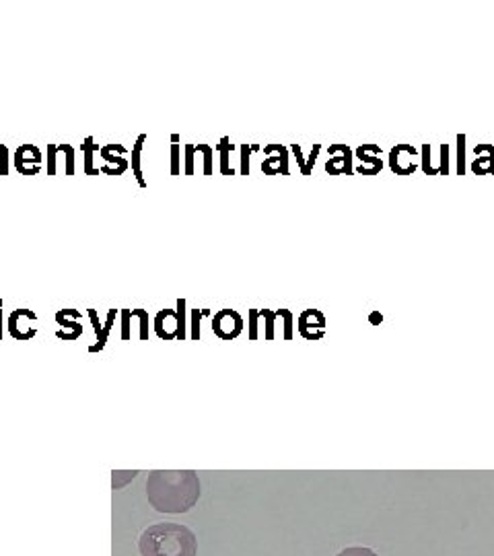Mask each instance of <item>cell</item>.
Returning <instances> with one entry per match:
<instances>
[{
  "instance_id": "cell-22",
  "label": "cell",
  "mask_w": 494,
  "mask_h": 556,
  "mask_svg": "<svg viewBox=\"0 0 494 556\" xmlns=\"http://www.w3.org/2000/svg\"><path fill=\"white\" fill-rule=\"evenodd\" d=\"M249 150H254V147H247V145L241 147V173L243 175L249 173Z\"/></svg>"
},
{
  "instance_id": "cell-6",
  "label": "cell",
  "mask_w": 494,
  "mask_h": 556,
  "mask_svg": "<svg viewBox=\"0 0 494 556\" xmlns=\"http://www.w3.org/2000/svg\"><path fill=\"white\" fill-rule=\"evenodd\" d=\"M89 318H91V321H93V328H95V334H97V344H93L89 350H91V352L103 350V348H106V343H108L109 332H111V326H113V321H116V309H109L106 326H101L99 316H97V309H89Z\"/></svg>"
},
{
  "instance_id": "cell-14",
  "label": "cell",
  "mask_w": 494,
  "mask_h": 556,
  "mask_svg": "<svg viewBox=\"0 0 494 556\" xmlns=\"http://www.w3.org/2000/svg\"><path fill=\"white\" fill-rule=\"evenodd\" d=\"M177 338L184 340L186 338V301H177Z\"/></svg>"
},
{
  "instance_id": "cell-16",
  "label": "cell",
  "mask_w": 494,
  "mask_h": 556,
  "mask_svg": "<svg viewBox=\"0 0 494 556\" xmlns=\"http://www.w3.org/2000/svg\"><path fill=\"white\" fill-rule=\"evenodd\" d=\"M132 316L140 318V338L147 340L149 338V311L147 309H130Z\"/></svg>"
},
{
  "instance_id": "cell-25",
  "label": "cell",
  "mask_w": 494,
  "mask_h": 556,
  "mask_svg": "<svg viewBox=\"0 0 494 556\" xmlns=\"http://www.w3.org/2000/svg\"><path fill=\"white\" fill-rule=\"evenodd\" d=\"M2 149H4V145H0V150H2Z\"/></svg>"
},
{
  "instance_id": "cell-11",
  "label": "cell",
  "mask_w": 494,
  "mask_h": 556,
  "mask_svg": "<svg viewBox=\"0 0 494 556\" xmlns=\"http://www.w3.org/2000/svg\"><path fill=\"white\" fill-rule=\"evenodd\" d=\"M95 150H99V147L95 145L93 136L85 138V143H83V155H85L83 172H85L86 175H99V173H101V167H93V152H95Z\"/></svg>"
},
{
  "instance_id": "cell-23",
  "label": "cell",
  "mask_w": 494,
  "mask_h": 556,
  "mask_svg": "<svg viewBox=\"0 0 494 556\" xmlns=\"http://www.w3.org/2000/svg\"><path fill=\"white\" fill-rule=\"evenodd\" d=\"M186 175H192L193 173V145H186Z\"/></svg>"
},
{
  "instance_id": "cell-8",
  "label": "cell",
  "mask_w": 494,
  "mask_h": 556,
  "mask_svg": "<svg viewBox=\"0 0 494 556\" xmlns=\"http://www.w3.org/2000/svg\"><path fill=\"white\" fill-rule=\"evenodd\" d=\"M124 152H126V147H122V145H103V147L99 149L101 159H103V161H108L111 169L120 172V175H122V173L126 172V169L130 167L128 159H126V157H122Z\"/></svg>"
},
{
  "instance_id": "cell-20",
  "label": "cell",
  "mask_w": 494,
  "mask_h": 556,
  "mask_svg": "<svg viewBox=\"0 0 494 556\" xmlns=\"http://www.w3.org/2000/svg\"><path fill=\"white\" fill-rule=\"evenodd\" d=\"M259 316L262 318H266V338L268 340H272L274 338V332H272V326H274V318L279 316V313H272V311H259Z\"/></svg>"
},
{
  "instance_id": "cell-7",
  "label": "cell",
  "mask_w": 494,
  "mask_h": 556,
  "mask_svg": "<svg viewBox=\"0 0 494 556\" xmlns=\"http://www.w3.org/2000/svg\"><path fill=\"white\" fill-rule=\"evenodd\" d=\"M66 155V175H74V149L70 145H47V175H56V155Z\"/></svg>"
},
{
  "instance_id": "cell-3",
  "label": "cell",
  "mask_w": 494,
  "mask_h": 556,
  "mask_svg": "<svg viewBox=\"0 0 494 556\" xmlns=\"http://www.w3.org/2000/svg\"><path fill=\"white\" fill-rule=\"evenodd\" d=\"M213 330H215V334L218 338L233 340L243 330V320L233 309H223V311L216 313L215 320H213Z\"/></svg>"
},
{
  "instance_id": "cell-1",
  "label": "cell",
  "mask_w": 494,
  "mask_h": 556,
  "mask_svg": "<svg viewBox=\"0 0 494 556\" xmlns=\"http://www.w3.org/2000/svg\"><path fill=\"white\" fill-rule=\"evenodd\" d=\"M147 499L159 513H188L200 499V480L192 470H155L147 478Z\"/></svg>"
},
{
  "instance_id": "cell-24",
  "label": "cell",
  "mask_w": 494,
  "mask_h": 556,
  "mask_svg": "<svg viewBox=\"0 0 494 556\" xmlns=\"http://www.w3.org/2000/svg\"><path fill=\"white\" fill-rule=\"evenodd\" d=\"M0 340H2V299H0Z\"/></svg>"
},
{
  "instance_id": "cell-12",
  "label": "cell",
  "mask_w": 494,
  "mask_h": 556,
  "mask_svg": "<svg viewBox=\"0 0 494 556\" xmlns=\"http://www.w3.org/2000/svg\"><path fill=\"white\" fill-rule=\"evenodd\" d=\"M218 150H220V173L223 175H233V167L229 165V152L233 150V145L229 138H223L220 145H218Z\"/></svg>"
},
{
  "instance_id": "cell-17",
  "label": "cell",
  "mask_w": 494,
  "mask_h": 556,
  "mask_svg": "<svg viewBox=\"0 0 494 556\" xmlns=\"http://www.w3.org/2000/svg\"><path fill=\"white\" fill-rule=\"evenodd\" d=\"M196 149L204 155V173H206V175H213V155H215L213 147H208V145H196Z\"/></svg>"
},
{
  "instance_id": "cell-15",
  "label": "cell",
  "mask_w": 494,
  "mask_h": 556,
  "mask_svg": "<svg viewBox=\"0 0 494 556\" xmlns=\"http://www.w3.org/2000/svg\"><path fill=\"white\" fill-rule=\"evenodd\" d=\"M181 165H179V136H172V175H179Z\"/></svg>"
},
{
  "instance_id": "cell-4",
  "label": "cell",
  "mask_w": 494,
  "mask_h": 556,
  "mask_svg": "<svg viewBox=\"0 0 494 556\" xmlns=\"http://www.w3.org/2000/svg\"><path fill=\"white\" fill-rule=\"evenodd\" d=\"M42 152L35 145H21L15 152V169L23 175H38Z\"/></svg>"
},
{
  "instance_id": "cell-13",
  "label": "cell",
  "mask_w": 494,
  "mask_h": 556,
  "mask_svg": "<svg viewBox=\"0 0 494 556\" xmlns=\"http://www.w3.org/2000/svg\"><path fill=\"white\" fill-rule=\"evenodd\" d=\"M113 476H111V486H113V491H118V489H122L126 482H130V480H134L136 476H138V472L132 470V472H111Z\"/></svg>"
},
{
  "instance_id": "cell-10",
  "label": "cell",
  "mask_w": 494,
  "mask_h": 556,
  "mask_svg": "<svg viewBox=\"0 0 494 556\" xmlns=\"http://www.w3.org/2000/svg\"><path fill=\"white\" fill-rule=\"evenodd\" d=\"M56 321H58L62 328L70 330V332H58V334H56L60 340H77V338H81V334H83V326H81L79 321H70L66 316H62L60 311L56 313Z\"/></svg>"
},
{
  "instance_id": "cell-18",
  "label": "cell",
  "mask_w": 494,
  "mask_h": 556,
  "mask_svg": "<svg viewBox=\"0 0 494 556\" xmlns=\"http://www.w3.org/2000/svg\"><path fill=\"white\" fill-rule=\"evenodd\" d=\"M338 556H377V552L371 550V548H365V546H350V548L340 550Z\"/></svg>"
},
{
  "instance_id": "cell-19",
  "label": "cell",
  "mask_w": 494,
  "mask_h": 556,
  "mask_svg": "<svg viewBox=\"0 0 494 556\" xmlns=\"http://www.w3.org/2000/svg\"><path fill=\"white\" fill-rule=\"evenodd\" d=\"M206 313H208L206 309H200V311H198V309H193V313H192V338L193 340H198V338H200V318H202V316H206Z\"/></svg>"
},
{
  "instance_id": "cell-2",
  "label": "cell",
  "mask_w": 494,
  "mask_h": 556,
  "mask_svg": "<svg viewBox=\"0 0 494 556\" xmlns=\"http://www.w3.org/2000/svg\"><path fill=\"white\" fill-rule=\"evenodd\" d=\"M140 556H196L198 538L190 528L173 521L152 523L138 538Z\"/></svg>"
},
{
  "instance_id": "cell-9",
  "label": "cell",
  "mask_w": 494,
  "mask_h": 556,
  "mask_svg": "<svg viewBox=\"0 0 494 556\" xmlns=\"http://www.w3.org/2000/svg\"><path fill=\"white\" fill-rule=\"evenodd\" d=\"M147 143V134H140L132 147V173L136 177V182L140 184V188H147V182H145V175H142V169H140V152H142V147Z\"/></svg>"
},
{
  "instance_id": "cell-21",
  "label": "cell",
  "mask_w": 494,
  "mask_h": 556,
  "mask_svg": "<svg viewBox=\"0 0 494 556\" xmlns=\"http://www.w3.org/2000/svg\"><path fill=\"white\" fill-rule=\"evenodd\" d=\"M120 318H122V340H130V309H122L120 311Z\"/></svg>"
},
{
  "instance_id": "cell-5",
  "label": "cell",
  "mask_w": 494,
  "mask_h": 556,
  "mask_svg": "<svg viewBox=\"0 0 494 556\" xmlns=\"http://www.w3.org/2000/svg\"><path fill=\"white\" fill-rule=\"evenodd\" d=\"M155 332L163 340L177 338V313L173 309H161L155 318Z\"/></svg>"
}]
</instances>
